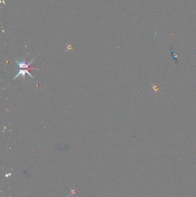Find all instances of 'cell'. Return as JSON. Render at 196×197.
<instances>
[{"mask_svg":"<svg viewBox=\"0 0 196 197\" xmlns=\"http://www.w3.org/2000/svg\"><path fill=\"white\" fill-rule=\"evenodd\" d=\"M16 71H17V75H16V76L13 79V80H15L16 78H17V77H22L24 79V80H25V75H26V74H28L31 78H32L35 81H36V80H35V79L29 73L28 70H21V69H19V70H16Z\"/></svg>","mask_w":196,"mask_h":197,"instance_id":"6da1fadb","label":"cell"},{"mask_svg":"<svg viewBox=\"0 0 196 197\" xmlns=\"http://www.w3.org/2000/svg\"><path fill=\"white\" fill-rule=\"evenodd\" d=\"M35 58H34L33 59H32L28 63H26L25 62V60L23 61H17L16 60V62L17 65L18 66V67L19 69H24V68H29V66L34 62V61L35 60Z\"/></svg>","mask_w":196,"mask_h":197,"instance_id":"7a4b0ae2","label":"cell"},{"mask_svg":"<svg viewBox=\"0 0 196 197\" xmlns=\"http://www.w3.org/2000/svg\"><path fill=\"white\" fill-rule=\"evenodd\" d=\"M152 90H153L154 92H158V91H159L160 87H159V86L156 85L155 84H153L152 86Z\"/></svg>","mask_w":196,"mask_h":197,"instance_id":"3957f363","label":"cell"}]
</instances>
